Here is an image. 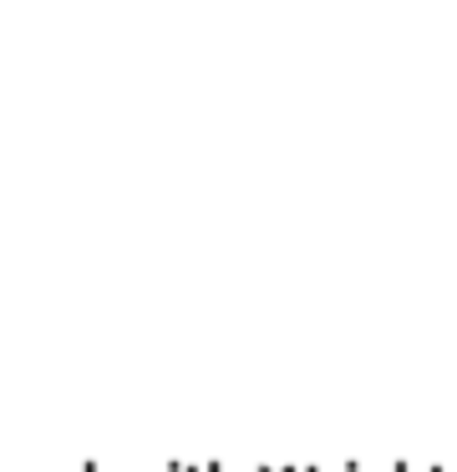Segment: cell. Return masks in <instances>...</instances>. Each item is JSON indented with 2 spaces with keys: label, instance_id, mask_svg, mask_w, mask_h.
<instances>
[{
  "label": "cell",
  "instance_id": "cell-1",
  "mask_svg": "<svg viewBox=\"0 0 457 472\" xmlns=\"http://www.w3.org/2000/svg\"><path fill=\"white\" fill-rule=\"evenodd\" d=\"M82 472H97V467H82Z\"/></svg>",
  "mask_w": 457,
  "mask_h": 472
}]
</instances>
